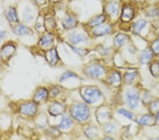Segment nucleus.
<instances>
[{
    "mask_svg": "<svg viewBox=\"0 0 159 140\" xmlns=\"http://www.w3.org/2000/svg\"><path fill=\"white\" fill-rule=\"evenodd\" d=\"M80 93L84 100L89 104L96 103L102 96L101 92L98 88L91 87V86H86V87L81 88L80 90Z\"/></svg>",
    "mask_w": 159,
    "mask_h": 140,
    "instance_id": "f257e3e1",
    "label": "nucleus"
},
{
    "mask_svg": "<svg viewBox=\"0 0 159 140\" xmlns=\"http://www.w3.org/2000/svg\"><path fill=\"white\" fill-rule=\"evenodd\" d=\"M71 113L72 116L79 122L87 120L90 117V111L88 106L83 103H79L71 108Z\"/></svg>",
    "mask_w": 159,
    "mask_h": 140,
    "instance_id": "f03ea898",
    "label": "nucleus"
},
{
    "mask_svg": "<svg viewBox=\"0 0 159 140\" xmlns=\"http://www.w3.org/2000/svg\"><path fill=\"white\" fill-rule=\"evenodd\" d=\"M126 100L127 105L131 109H135L139 101V96L137 91L129 90L126 93Z\"/></svg>",
    "mask_w": 159,
    "mask_h": 140,
    "instance_id": "7ed1b4c3",
    "label": "nucleus"
},
{
    "mask_svg": "<svg viewBox=\"0 0 159 140\" xmlns=\"http://www.w3.org/2000/svg\"><path fill=\"white\" fill-rule=\"evenodd\" d=\"M104 68L100 65H93L86 69V75L92 78H98L104 74Z\"/></svg>",
    "mask_w": 159,
    "mask_h": 140,
    "instance_id": "20e7f679",
    "label": "nucleus"
},
{
    "mask_svg": "<svg viewBox=\"0 0 159 140\" xmlns=\"http://www.w3.org/2000/svg\"><path fill=\"white\" fill-rule=\"evenodd\" d=\"M37 106L33 103H27L20 107V113L25 115L28 116H33L37 112Z\"/></svg>",
    "mask_w": 159,
    "mask_h": 140,
    "instance_id": "39448f33",
    "label": "nucleus"
},
{
    "mask_svg": "<svg viewBox=\"0 0 159 140\" xmlns=\"http://www.w3.org/2000/svg\"><path fill=\"white\" fill-rule=\"evenodd\" d=\"M45 57L50 65L55 66L58 62V54L55 48L48 50L46 53Z\"/></svg>",
    "mask_w": 159,
    "mask_h": 140,
    "instance_id": "423d86ee",
    "label": "nucleus"
},
{
    "mask_svg": "<svg viewBox=\"0 0 159 140\" xmlns=\"http://www.w3.org/2000/svg\"><path fill=\"white\" fill-rule=\"evenodd\" d=\"M65 111V108L60 103H55L49 108L50 113L53 116H57L62 114Z\"/></svg>",
    "mask_w": 159,
    "mask_h": 140,
    "instance_id": "0eeeda50",
    "label": "nucleus"
},
{
    "mask_svg": "<svg viewBox=\"0 0 159 140\" xmlns=\"http://www.w3.org/2000/svg\"><path fill=\"white\" fill-rule=\"evenodd\" d=\"M134 10L130 7H125L122 9L121 14L122 21L128 22L131 21L134 17Z\"/></svg>",
    "mask_w": 159,
    "mask_h": 140,
    "instance_id": "6e6552de",
    "label": "nucleus"
},
{
    "mask_svg": "<svg viewBox=\"0 0 159 140\" xmlns=\"http://www.w3.org/2000/svg\"><path fill=\"white\" fill-rule=\"evenodd\" d=\"M70 41L74 45H76L79 43L84 42L87 40V37L84 34L73 33L70 35Z\"/></svg>",
    "mask_w": 159,
    "mask_h": 140,
    "instance_id": "1a4fd4ad",
    "label": "nucleus"
},
{
    "mask_svg": "<svg viewBox=\"0 0 159 140\" xmlns=\"http://www.w3.org/2000/svg\"><path fill=\"white\" fill-rule=\"evenodd\" d=\"M14 33L16 35H31L33 34V31L31 29H29L24 25H16L14 29Z\"/></svg>",
    "mask_w": 159,
    "mask_h": 140,
    "instance_id": "9d476101",
    "label": "nucleus"
},
{
    "mask_svg": "<svg viewBox=\"0 0 159 140\" xmlns=\"http://www.w3.org/2000/svg\"><path fill=\"white\" fill-rule=\"evenodd\" d=\"M78 24L77 20L73 16H68L65 18L62 21L63 27L66 29H71L76 27Z\"/></svg>",
    "mask_w": 159,
    "mask_h": 140,
    "instance_id": "9b49d317",
    "label": "nucleus"
},
{
    "mask_svg": "<svg viewBox=\"0 0 159 140\" xmlns=\"http://www.w3.org/2000/svg\"><path fill=\"white\" fill-rule=\"evenodd\" d=\"M110 30H111V29H110L109 25H98V26H97L96 29L93 30V34L95 35H96V36H101V35L110 34Z\"/></svg>",
    "mask_w": 159,
    "mask_h": 140,
    "instance_id": "f8f14e48",
    "label": "nucleus"
},
{
    "mask_svg": "<svg viewBox=\"0 0 159 140\" xmlns=\"http://www.w3.org/2000/svg\"><path fill=\"white\" fill-rule=\"evenodd\" d=\"M48 96V92L47 89L44 88H39L38 90L35 92L34 95V101L35 102H40L41 101L44 100Z\"/></svg>",
    "mask_w": 159,
    "mask_h": 140,
    "instance_id": "ddd939ff",
    "label": "nucleus"
},
{
    "mask_svg": "<svg viewBox=\"0 0 159 140\" xmlns=\"http://www.w3.org/2000/svg\"><path fill=\"white\" fill-rule=\"evenodd\" d=\"M120 6L117 2H111L107 7V13L112 16H117L118 15Z\"/></svg>",
    "mask_w": 159,
    "mask_h": 140,
    "instance_id": "4468645a",
    "label": "nucleus"
},
{
    "mask_svg": "<svg viewBox=\"0 0 159 140\" xmlns=\"http://www.w3.org/2000/svg\"><path fill=\"white\" fill-rule=\"evenodd\" d=\"M6 16L7 18V19H8L9 21L17 22L18 21H19L16 9H15L14 8H13V7H10V8L7 9Z\"/></svg>",
    "mask_w": 159,
    "mask_h": 140,
    "instance_id": "2eb2a0df",
    "label": "nucleus"
},
{
    "mask_svg": "<svg viewBox=\"0 0 159 140\" xmlns=\"http://www.w3.org/2000/svg\"><path fill=\"white\" fill-rule=\"evenodd\" d=\"M54 39L52 35L50 34H47L43 36L40 39V45L44 47H50L53 43Z\"/></svg>",
    "mask_w": 159,
    "mask_h": 140,
    "instance_id": "dca6fc26",
    "label": "nucleus"
},
{
    "mask_svg": "<svg viewBox=\"0 0 159 140\" xmlns=\"http://www.w3.org/2000/svg\"><path fill=\"white\" fill-rule=\"evenodd\" d=\"M73 121L70 118L67 116H63L61 118V121L58 125L59 128L61 129H67L72 125Z\"/></svg>",
    "mask_w": 159,
    "mask_h": 140,
    "instance_id": "f3484780",
    "label": "nucleus"
},
{
    "mask_svg": "<svg viewBox=\"0 0 159 140\" xmlns=\"http://www.w3.org/2000/svg\"><path fill=\"white\" fill-rule=\"evenodd\" d=\"M105 20H106V17L104 15H99V16L94 17L93 19H91L89 21V25L92 27H97L102 24L105 21Z\"/></svg>",
    "mask_w": 159,
    "mask_h": 140,
    "instance_id": "a211bd4d",
    "label": "nucleus"
},
{
    "mask_svg": "<svg viewBox=\"0 0 159 140\" xmlns=\"http://www.w3.org/2000/svg\"><path fill=\"white\" fill-rule=\"evenodd\" d=\"M147 21H145V20L143 19H139L137 21H136L134 25H133V29H134V31L135 33H137V34H139L141 31H142V30L146 26V25H147Z\"/></svg>",
    "mask_w": 159,
    "mask_h": 140,
    "instance_id": "6ab92c4d",
    "label": "nucleus"
},
{
    "mask_svg": "<svg viewBox=\"0 0 159 140\" xmlns=\"http://www.w3.org/2000/svg\"><path fill=\"white\" fill-rule=\"evenodd\" d=\"M152 52L150 50H146L143 51L141 55V62L142 64H147L150 62L152 58Z\"/></svg>",
    "mask_w": 159,
    "mask_h": 140,
    "instance_id": "aec40b11",
    "label": "nucleus"
},
{
    "mask_svg": "<svg viewBox=\"0 0 159 140\" xmlns=\"http://www.w3.org/2000/svg\"><path fill=\"white\" fill-rule=\"evenodd\" d=\"M14 50H15V47L14 45H6L2 51V55H3L4 57H7V58L9 57L10 56L13 54V52H14Z\"/></svg>",
    "mask_w": 159,
    "mask_h": 140,
    "instance_id": "412c9836",
    "label": "nucleus"
},
{
    "mask_svg": "<svg viewBox=\"0 0 159 140\" xmlns=\"http://www.w3.org/2000/svg\"><path fill=\"white\" fill-rule=\"evenodd\" d=\"M153 120V117L151 115H143L142 118H140L138 120V123L143 125H147V124H150L152 123Z\"/></svg>",
    "mask_w": 159,
    "mask_h": 140,
    "instance_id": "4be33fe9",
    "label": "nucleus"
},
{
    "mask_svg": "<svg viewBox=\"0 0 159 140\" xmlns=\"http://www.w3.org/2000/svg\"><path fill=\"white\" fill-rule=\"evenodd\" d=\"M127 37L126 36V35L120 34L117 35V36L115 37V44L117 45V46L120 47V46H122L123 44H124L125 42L127 40Z\"/></svg>",
    "mask_w": 159,
    "mask_h": 140,
    "instance_id": "5701e85b",
    "label": "nucleus"
},
{
    "mask_svg": "<svg viewBox=\"0 0 159 140\" xmlns=\"http://www.w3.org/2000/svg\"><path fill=\"white\" fill-rule=\"evenodd\" d=\"M110 81L113 84L121 82V75H120V74L117 72L112 73V75L110 76Z\"/></svg>",
    "mask_w": 159,
    "mask_h": 140,
    "instance_id": "b1692460",
    "label": "nucleus"
},
{
    "mask_svg": "<svg viewBox=\"0 0 159 140\" xmlns=\"http://www.w3.org/2000/svg\"><path fill=\"white\" fill-rule=\"evenodd\" d=\"M137 76V72H130V73H126L125 75V81L127 84H131L134 80V79Z\"/></svg>",
    "mask_w": 159,
    "mask_h": 140,
    "instance_id": "393cba45",
    "label": "nucleus"
},
{
    "mask_svg": "<svg viewBox=\"0 0 159 140\" xmlns=\"http://www.w3.org/2000/svg\"><path fill=\"white\" fill-rule=\"evenodd\" d=\"M150 70L153 76H158L159 75V63H153L151 66Z\"/></svg>",
    "mask_w": 159,
    "mask_h": 140,
    "instance_id": "a878e982",
    "label": "nucleus"
},
{
    "mask_svg": "<svg viewBox=\"0 0 159 140\" xmlns=\"http://www.w3.org/2000/svg\"><path fill=\"white\" fill-rule=\"evenodd\" d=\"M75 77H77V76H76L74 73L71 72H66L65 73H64L63 75H61V78H60V81H63L68 79L75 78Z\"/></svg>",
    "mask_w": 159,
    "mask_h": 140,
    "instance_id": "bb28decb",
    "label": "nucleus"
},
{
    "mask_svg": "<svg viewBox=\"0 0 159 140\" xmlns=\"http://www.w3.org/2000/svg\"><path fill=\"white\" fill-rule=\"evenodd\" d=\"M117 113L123 115L126 117L127 118L131 120L133 119V114L132 113H130L129 111L125 110V109H119V110L117 111Z\"/></svg>",
    "mask_w": 159,
    "mask_h": 140,
    "instance_id": "cd10ccee",
    "label": "nucleus"
},
{
    "mask_svg": "<svg viewBox=\"0 0 159 140\" xmlns=\"http://www.w3.org/2000/svg\"><path fill=\"white\" fill-rule=\"evenodd\" d=\"M105 129L107 133H112L116 129V127L113 124H107L105 126Z\"/></svg>",
    "mask_w": 159,
    "mask_h": 140,
    "instance_id": "c85d7f7f",
    "label": "nucleus"
},
{
    "mask_svg": "<svg viewBox=\"0 0 159 140\" xmlns=\"http://www.w3.org/2000/svg\"><path fill=\"white\" fill-rule=\"evenodd\" d=\"M71 48H72V50L75 52L76 54L79 55V56H84L85 55L87 52V51L86 50H84V49H81V48H76V47H74L72 46H70Z\"/></svg>",
    "mask_w": 159,
    "mask_h": 140,
    "instance_id": "c756f323",
    "label": "nucleus"
},
{
    "mask_svg": "<svg viewBox=\"0 0 159 140\" xmlns=\"http://www.w3.org/2000/svg\"><path fill=\"white\" fill-rule=\"evenodd\" d=\"M150 109L153 112L159 111V101H156L153 102L150 106Z\"/></svg>",
    "mask_w": 159,
    "mask_h": 140,
    "instance_id": "7c9ffc66",
    "label": "nucleus"
},
{
    "mask_svg": "<svg viewBox=\"0 0 159 140\" xmlns=\"http://www.w3.org/2000/svg\"><path fill=\"white\" fill-rule=\"evenodd\" d=\"M24 19V20H25V21H29L30 20H31L33 19V16L31 15V14H29V13L25 12L24 16H23V19Z\"/></svg>",
    "mask_w": 159,
    "mask_h": 140,
    "instance_id": "2f4dec72",
    "label": "nucleus"
},
{
    "mask_svg": "<svg viewBox=\"0 0 159 140\" xmlns=\"http://www.w3.org/2000/svg\"><path fill=\"white\" fill-rule=\"evenodd\" d=\"M153 50L155 53H159V41H156L153 43Z\"/></svg>",
    "mask_w": 159,
    "mask_h": 140,
    "instance_id": "473e14b6",
    "label": "nucleus"
},
{
    "mask_svg": "<svg viewBox=\"0 0 159 140\" xmlns=\"http://www.w3.org/2000/svg\"><path fill=\"white\" fill-rule=\"evenodd\" d=\"M148 14H149V16H152V17H153V16H158V11L156 9H151V11L148 12Z\"/></svg>",
    "mask_w": 159,
    "mask_h": 140,
    "instance_id": "72a5a7b5",
    "label": "nucleus"
},
{
    "mask_svg": "<svg viewBox=\"0 0 159 140\" xmlns=\"http://www.w3.org/2000/svg\"><path fill=\"white\" fill-rule=\"evenodd\" d=\"M5 36V31H2L0 30V40L2 39Z\"/></svg>",
    "mask_w": 159,
    "mask_h": 140,
    "instance_id": "f704fd0d",
    "label": "nucleus"
},
{
    "mask_svg": "<svg viewBox=\"0 0 159 140\" xmlns=\"http://www.w3.org/2000/svg\"><path fill=\"white\" fill-rule=\"evenodd\" d=\"M156 122L159 124V113L156 115Z\"/></svg>",
    "mask_w": 159,
    "mask_h": 140,
    "instance_id": "c9c22d12",
    "label": "nucleus"
},
{
    "mask_svg": "<svg viewBox=\"0 0 159 140\" xmlns=\"http://www.w3.org/2000/svg\"><path fill=\"white\" fill-rule=\"evenodd\" d=\"M35 1L38 2H40H40H44L45 0H35Z\"/></svg>",
    "mask_w": 159,
    "mask_h": 140,
    "instance_id": "e433bc0d",
    "label": "nucleus"
}]
</instances>
